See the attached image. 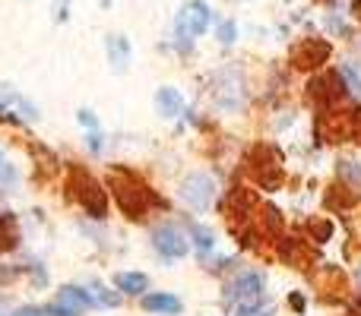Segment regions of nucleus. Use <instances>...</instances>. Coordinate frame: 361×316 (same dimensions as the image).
<instances>
[{"label":"nucleus","mask_w":361,"mask_h":316,"mask_svg":"<svg viewBox=\"0 0 361 316\" xmlns=\"http://www.w3.org/2000/svg\"><path fill=\"white\" fill-rule=\"evenodd\" d=\"M102 4H105V6H108V4H111V0H102Z\"/></svg>","instance_id":"34"},{"label":"nucleus","mask_w":361,"mask_h":316,"mask_svg":"<svg viewBox=\"0 0 361 316\" xmlns=\"http://www.w3.org/2000/svg\"><path fill=\"white\" fill-rule=\"evenodd\" d=\"M307 228H311V237L317 244H324L333 237V222H326V218H314V222H307Z\"/></svg>","instance_id":"23"},{"label":"nucleus","mask_w":361,"mask_h":316,"mask_svg":"<svg viewBox=\"0 0 361 316\" xmlns=\"http://www.w3.org/2000/svg\"><path fill=\"white\" fill-rule=\"evenodd\" d=\"M114 285L124 294H143L146 288H149V279H146L143 272H118L114 275Z\"/></svg>","instance_id":"17"},{"label":"nucleus","mask_w":361,"mask_h":316,"mask_svg":"<svg viewBox=\"0 0 361 316\" xmlns=\"http://www.w3.org/2000/svg\"><path fill=\"white\" fill-rule=\"evenodd\" d=\"M330 54H333V44L326 38H301L298 44H292L288 61H292L295 70H317L330 61Z\"/></svg>","instance_id":"7"},{"label":"nucleus","mask_w":361,"mask_h":316,"mask_svg":"<svg viewBox=\"0 0 361 316\" xmlns=\"http://www.w3.org/2000/svg\"><path fill=\"white\" fill-rule=\"evenodd\" d=\"M339 73H343L345 89H349L352 95H361V76L355 73V70H352V67H343V70H339Z\"/></svg>","instance_id":"24"},{"label":"nucleus","mask_w":361,"mask_h":316,"mask_svg":"<svg viewBox=\"0 0 361 316\" xmlns=\"http://www.w3.org/2000/svg\"><path fill=\"white\" fill-rule=\"evenodd\" d=\"M288 304H292L298 313H305V298H301L298 291H295V294H288Z\"/></svg>","instance_id":"28"},{"label":"nucleus","mask_w":361,"mask_h":316,"mask_svg":"<svg viewBox=\"0 0 361 316\" xmlns=\"http://www.w3.org/2000/svg\"><path fill=\"white\" fill-rule=\"evenodd\" d=\"M336 177L343 180V187L352 193L355 199H361V165L352 158H339L336 161Z\"/></svg>","instance_id":"13"},{"label":"nucleus","mask_w":361,"mask_h":316,"mask_svg":"<svg viewBox=\"0 0 361 316\" xmlns=\"http://www.w3.org/2000/svg\"><path fill=\"white\" fill-rule=\"evenodd\" d=\"M152 247L165 256V260H180L190 250V241L184 237V231L175 228V225H159L152 231Z\"/></svg>","instance_id":"8"},{"label":"nucleus","mask_w":361,"mask_h":316,"mask_svg":"<svg viewBox=\"0 0 361 316\" xmlns=\"http://www.w3.org/2000/svg\"><path fill=\"white\" fill-rule=\"evenodd\" d=\"M108 187H111V193H114L118 209L124 212L130 222H146L156 209H165V199L156 196V190H152L137 171H130V168H124V165H114L111 171H108Z\"/></svg>","instance_id":"1"},{"label":"nucleus","mask_w":361,"mask_h":316,"mask_svg":"<svg viewBox=\"0 0 361 316\" xmlns=\"http://www.w3.org/2000/svg\"><path fill=\"white\" fill-rule=\"evenodd\" d=\"M108 51H111V63L118 70H124L127 67V38L124 35H111V42H108Z\"/></svg>","instance_id":"22"},{"label":"nucleus","mask_w":361,"mask_h":316,"mask_svg":"<svg viewBox=\"0 0 361 316\" xmlns=\"http://www.w3.org/2000/svg\"><path fill=\"white\" fill-rule=\"evenodd\" d=\"M32 156H35V171L42 168V177H54L57 171H61V161H57V156L51 149H44V146H32Z\"/></svg>","instance_id":"18"},{"label":"nucleus","mask_w":361,"mask_h":316,"mask_svg":"<svg viewBox=\"0 0 361 316\" xmlns=\"http://www.w3.org/2000/svg\"><path fill=\"white\" fill-rule=\"evenodd\" d=\"M16 218L10 215V212H4L0 215V253H6V250L16 247Z\"/></svg>","instance_id":"19"},{"label":"nucleus","mask_w":361,"mask_h":316,"mask_svg":"<svg viewBox=\"0 0 361 316\" xmlns=\"http://www.w3.org/2000/svg\"><path fill=\"white\" fill-rule=\"evenodd\" d=\"M250 174L257 177V184H260L263 190H279L282 180H286L282 158L276 156L273 149H267V146H257V149L250 152Z\"/></svg>","instance_id":"5"},{"label":"nucleus","mask_w":361,"mask_h":316,"mask_svg":"<svg viewBox=\"0 0 361 316\" xmlns=\"http://www.w3.org/2000/svg\"><path fill=\"white\" fill-rule=\"evenodd\" d=\"M257 196L254 190H247V187H238V190L228 193V199L222 203V212L228 215V222H235V218H241V225L247 228L250 222H254V212H257Z\"/></svg>","instance_id":"10"},{"label":"nucleus","mask_w":361,"mask_h":316,"mask_svg":"<svg viewBox=\"0 0 361 316\" xmlns=\"http://www.w3.org/2000/svg\"><path fill=\"white\" fill-rule=\"evenodd\" d=\"M42 313H44V316H80L76 310H70V307H63L61 301H51L48 307H42Z\"/></svg>","instance_id":"25"},{"label":"nucleus","mask_w":361,"mask_h":316,"mask_svg":"<svg viewBox=\"0 0 361 316\" xmlns=\"http://www.w3.org/2000/svg\"><path fill=\"white\" fill-rule=\"evenodd\" d=\"M86 294L92 298V304L95 307H118L121 304V298L114 291H108L102 282H89V288H86Z\"/></svg>","instance_id":"20"},{"label":"nucleus","mask_w":361,"mask_h":316,"mask_svg":"<svg viewBox=\"0 0 361 316\" xmlns=\"http://www.w3.org/2000/svg\"><path fill=\"white\" fill-rule=\"evenodd\" d=\"M0 120H4V124H16V114H10V111H4V108H0Z\"/></svg>","instance_id":"29"},{"label":"nucleus","mask_w":361,"mask_h":316,"mask_svg":"<svg viewBox=\"0 0 361 316\" xmlns=\"http://www.w3.org/2000/svg\"><path fill=\"white\" fill-rule=\"evenodd\" d=\"M67 190H70V196L82 206V212H86L89 218L102 222V218L108 215V193H105V187H102L82 165H70L67 168Z\"/></svg>","instance_id":"2"},{"label":"nucleus","mask_w":361,"mask_h":316,"mask_svg":"<svg viewBox=\"0 0 361 316\" xmlns=\"http://www.w3.org/2000/svg\"><path fill=\"white\" fill-rule=\"evenodd\" d=\"M0 316H6V307L4 304H0Z\"/></svg>","instance_id":"33"},{"label":"nucleus","mask_w":361,"mask_h":316,"mask_svg":"<svg viewBox=\"0 0 361 316\" xmlns=\"http://www.w3.org/2000/svg\"><path fill=\"white\" fill-rule=\"evenodd\" d=\"M279 256L286 263H292L295 269H307L317 256V250L311 247L307 241H298V237H282L279 241Z\"/></svg>","instance_id":"11"},{"label":"nucleus","mask_w":361,"mask_h":316,"mask_svg":"<svg viewBox=\"0 0 361 316\" xmlns=\"http://www.w3.org/2000/svg\"><path fill=\"white\" fill-rule=\"evenodd\" d=\"M355 127H358V130H361V108H358V111H355Z\"/></svg>","instance_id":"31"},{"label":"nucleus","mask_w":361,"mask_h":316,"mask_svg":"<svg viewBox=\"0 0 361 316\" xmlns=\"http://www.w3.org/2000/svg\"><path fill=\"white\" fill-rule=\"evenodd\" d=\"M317 285L324 288V294H330V301H336L339 294H345V272L339 266H324L317 272Z\"/></svg>","instance_id":"12"},{"label":"nucleus","mask_w":361,"mask_h":316,"mask_svg":"<svg viewBox=\"0 0 361 316\" xmlns=\"http://www.w3.org/2000/svg\"><path fill=\"white\" fill-rule=\"evenodd\" d=\"M263 291H267V285H263V275H257V272H244L241 279H238L235 285L228 288V298L235 301L238 316H254L257 310H260V304H263Z\"/></svg>","instance_id":"3"},{"label":"nucleus","mask_w":361,"mask_h":316,"mask_svg":"<svg viewBox=\"0 0 361 316\" xmlns=\"http://www.w3.org/2000/svg\"><path fill=\"white\" fill-rule=\"evenodd\" d=\"M235 35H238L235 23H222V25H219V42H222V44H231V42H235Z\"/></svg>","instance_id":"26"},{"label":"nucleus","mask_w":361,"mask_h":316,"mask_svg":"<svg viewBox=\"0 0 361 316\" xmlns=\"http://www.w3.org/2000/svg\"><path fill=\"white\" fill-rule=\"evenodd\" d=\"M143 310L149 313H165V316H178L180 313V301L175 294H146L143 298Z\"/></svg>","instance_id":"15"},{"label":"nucleus","mask_w":361,"mask_h":316,"mask_svg":"<svg viewBox=\"0 0 361 316\" xmlns=\"http://www.w3.org/2000/svg\"><path fill=\"white\" fill-rule=\"evenodd\" d=\"M209 23H212L209 4H203V0H187V4L180 6L178 19H175L178 38H184V42H193V38H200L206 29H209Z\"/></svg>","instance_id":"6"},{"label":"nucleus","mask_w":361,"mask_h":316,"mask_svg":"<svg viewBox=\"0 0 361 316\" xmlns=\"http://www.w3.org/2000/svg\"><path fill=\"white\" fill-rule=\"evenodd\" d=\"M180 108H184V101H180L178 89H159V95H156V111L162 114V118H178Z\"/></svg>","instance_id":"16"},{"label":"nucleus","mask_w":361,"mask_h":316,"mask_svg":"<svg viewBox=\"0 0 361 316\" xmlns=\"http://www.w3.org/2000/svg\"><path fill=\"white\" fill-rule=\"evenodd\" d=\"M352 13H355V16L361 19V0H352Z\"/></svg>","instance_id":"30"},{"label":"nucleus","mask_w":361,"mask_h":316,"mask_svg":"<svg viewBox=\"0 0 361 316\" xmlns=\"http://www.w3.org/2000/svg\"><path fill=\"white\" fill-rule=\"evenodd\" d=\"M6 165V158H4V152H0V168H4Z\"/></svg>","instance_id":"32"},{"label":"nucleus","mask_w":361,"mask_h":316,"mask_svg":"<svg viewBox=\"0 0 361 316\" xmlns=\"http://www.w3.org/2000/svg\"><path fill=\"white\" fill-rule=\"evenodd\" d=\"M13 316H44L42 307H19V310H13Z\"/></svg>","instance_id":"27"},{"label":"nucleus","mask_w":361,"mask_h":316,"mask_svg":"<svg viewBox=\"0 0 361 316\" xmlns=\"http://www.w3.org/2000/svg\"><path fill=\"white\" fill-rule=\"evenodd\" d=\"M190 241H193V247H197L200 253H209L212 244H216V237H212V231L203 228V225H190Z\"/></svg>","instance_id":"21"},{"label":"nucleus","mask_w":361,"mask_h":316,"mask_svg":"<svg viewBox=\"0 0 361 316\" xmlns=\"http://www.w3.org/2000/svg\"><path fill=\"white\" fill-rule=\"evenodd\" d=\"M212 193H216V187H212L209 174H190V177L180 184V199H184L190 209H197V212L209 209Z\"/></svg>","instance_id":"9"},{"label":"nucleus","mask_w":361,"mask_h":316,"mask_svg":"<svg viewBox=\"0 0 361 316\" xmlns=\"http://www.w3.org/2000/svg\"><path fill=\"white\" fill-rule=\"evenodd\" d=\"M307 95L311 101L326 111V108H339V101L345 99V82L339 70H326V73H317L311 82H307Z\"/></svg>","instance_id":"4"},{"label":"nucleus","mask_w":361,"mask_h":316,"mask_svg":"<svg viewBox=\"0 0 361 316\" xmlns=\"http://www.w3.org/2000/svg\"><path fill=\"white\" fill-rule=\"evenodd\" d=\"M57 301H61L63 307H70V310H76V313H86L89 307H95L92 298H89L82 288H76V285H63L61 291H57Z\"/></svg>","instance_id":"14"}]
</instances>
